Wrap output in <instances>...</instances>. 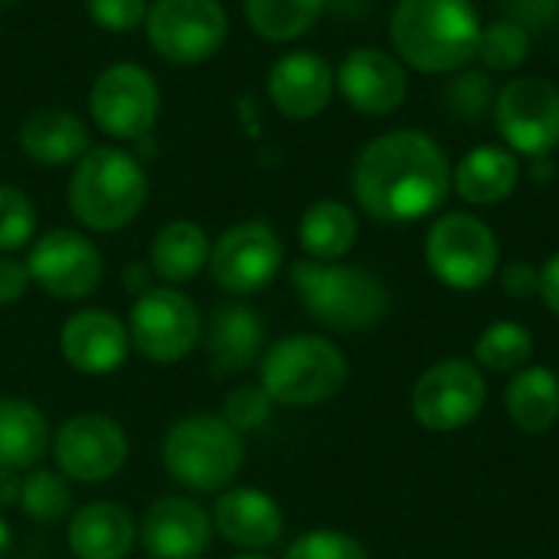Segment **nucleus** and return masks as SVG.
<instances>
[{
	"mask_svg": "<svg viewBox=\"0 0 559 559\" xmlns=\"http://www.w3.org/2000/svg\"><path fill=\"white\" fill-rule=\"evenodd\" d=\"M213 531L246 554H262L282 540L285 518L272 495L259 488H226L213 504Z\"/></svg>",
	"mask_w": 559,
	"mask_h": 559,
	"instance_id": "obj_20",
	"label": "nucleus"
},
{
	"mask_svg": "<svg viewBox=\"0 0 559 559\" xmlns=\"http://www.w3.org/2000/svg\"><path fill=\"white\" fill-rule=\"evenodd\" d=\"M285 246L265 219H246L219 233L210 249V275L229 295H252L275 282Z\"/></svg>",
	"mask_w": 559,
	"mask_h": 559,
	"instance_id": "obj_12",
	"label": "nucleus"
},
{
	"mask_svg": "<svg viewBox=\"0 0 559 559\" xmlns=\"http://www.w3.org/2000/svg\"><path fill=\"white\" fill-rule=\"evenodd\" d=\"M151 193L147 170L124 147H88L69 174V213L92 233H118L131 226Z\"/></svg>",
	"mask_w": 559,
	"mask_h": 559,
	"instance_id": "obj_3",
	"label": "nucleus"
},
{
	"mask_svg": "<svg viewBox=\"0 0 559 559\" xmlns=\"http://www.w3.org/2000/svg\"><path fill=\"white\" fill-rule=\"evenodd\" d=\"M495 124L518 157H550L559 147V85L547 75H511L495 95Z\"/></svg>",
	"mask_w": 559,
	"mask_h": 559,
	"instance_id": "obj_8",
	"label": "nucleus"
},
{
	"mask_svg": "<svg viewBox=\"0 0 559 559\" xmlns=\"http://www.w3.org/2000/svg\"><path fill=\"white\" fill-rule=\"evenodd\" d=\"M121 285H124V292H131L134 298L147 295V292L154 288V272H151V265H147V262H131V265H124Z\"/></svg>",
	"mask_w": 559,
	"mask_h": 559,
	"instance_id": "obj_41",
	"label": "nucleus"
},
{
	"mask_svg": "<svg viewBox=\"0 0 559 559\" xmlns=\"http://www.w3.org/2000/svg\"><path fill=\"white\" fill-rule=\"evenodd\" d=\"M328 0H242L246 23L269 43H292L314 29Z\"/></svg>",
	"mask_w": 559,
	"mask_h": 559,
	"instance_id": "obj_29",
	"label": "nucleus"
},
{
	"mask_svg": "<svg viewBox=\"0 0 559 559\" xmlns=\"http://www.w3.org/2000/svg\"><path fill=\"white\" fill-rule=\"evenodd\" d=\"M56 468L79 485H102L128 462V436L118 419L105 413L69 416L52 436Z\"/></svg>",
	"mask_w": 559,
	"mask_h": 559,
	"instance_id": "obj_14",
	"label": "nucleus"
},
{
	"mask_svg": "<svg viewBox=\"0 0 559 559\" xmlns=\"http://www.w3.org/2000/svg\"><path fill=\"white\" fill-rule=\"evenodd\" d=\"M49 423L23 396H0V468L29 472L49 452Z\"/></svg>",
	"mask_w": 559,
	"mask_h": 559,
	"instance_id": "obj_26",
	"label": "nucleus"
},
{
	"mask_svg": "<svg viewBox=\"0 0 559 559\" xmlns=\"http://www.w3.org/2000/svg\"><path fill=\"white\" fill-rule=\"evenodd\" d=\"M360 233L357 213L341 200H318L301 213L298 223V242L308 259L314 262H341Z\"/></svg>",
	"mask_w": 559,
	"mask_h": 559,
	"instance_id": "obj_28",
	"label": "nucleus"
},
{
	"mask_svg": "<svg viewBox=\"0 0 559 559\" xmlns=\"http://www.w3.org/2000/svg\"><path fill=\"white\" fill-rule=\"evenodd\" d=\"M531 46H534V33L524 23L511 16H498L481 26L475 59L485 66V72H521L524 62L531 59Z\"/></svg>",
	"mask_w": 559,
	"mask_h": 559,
	"instance_id": "obj_30",
	"label": "nucleus"
},
{
	"mask_svg": "<svg viewBox=\"0 0 559 559\" xmlns=\"http://www.w3.org/2000/svg\"><path fill=\"white\" fill-rule=\"evenodd\" d=\"M357 206L380 223L432 216L452 193L445 147L419 128H393L364 144L350 170Z\"/></svg>",
	"mask_w": 559,
	"mask_h": 559,
	"instance_id": "obj_1",
	"label": "nucleus"
},
{
	"mask_svg": "<svg viewBox=\"0 0 559 559\" xmlns=\"http://www.w3.org/2000/svg\"><path fill=\"white\" fill-rule=\"evenodd\" d=\"M88 111L95 128L115 141H138L151 134L160 115V88L154 75L138 62L105 66L88 92Z\"/></svg>",
	"mask_w": 559,
	"mask_h": 559,
	"instance_id": "obj_11",
	"label": "nucleus"
},
{
	"mask_svg": "<svg viewBox=\"0 0 559 559\" xmlns=\"http://www.w3.org/2000/svg\"><path fill=\"white\" fill-rule=\"evenodd\" d=\"M131 347L151 364H177L190 357L203 341V314L174 285H154L147 295L134 298L128 314Z\"/></svg>",
	"mask_w": 559,
	"mask_h": 559,
	"instance_id": "obj_10",
	"label": "nucleus"
},
{
	"mask_svg": "<svg viewBox=\"0 0 559 559\" xmlns=\"http://www.w3.org/2000/svg\"><path fill=\"white\" fill-rule=\"evenodd\" d=\"M495 95H498V88L485 69H459L449 82L445 102H449V111L455 118L475 121L495 108Z\"/></svg>",
	"mask_w": 559,
	"mask_h": 559,
	"instance_id": "obj_34",
	"label": "nucleus"
},
{
	"mask_svg": "<svg viewBox=\"0 0 559 559\" xmlns=\"http://www.w3.org/2000/svg\"><path fill=\"white\" fill-rule=\"evenodd\" d=\"M501 285L511 298H521V301L534 298V295H540V269L534 262L518 259L501 272Z\"/></svg>",
	"mask_w": 559,
	"mask_h": 559,
	"instance_id": "obj_38",
	"label": "nucleus"
},
{
	"mask_svg": "<svg viewBox=\"0 0 559 559\" xmlns=\"http://www.w3.org/2000/svg\"><path fill=\"white\" fill-rule=\"evenodd\" d=\"M481 26L475 0H396L390 13V43L406 69L455 75L475 62Z\"/></svg>",
	"mask_w": 559,
	"mask_h": 559,
	"instance_id": "obj_2",
	"label": "nucleus"
},
{
	"mask_svg": "<svg viewBox=\"0 0 559 559\" xmlns=\"http://www.w3.org/2000/svg\"><path fill=\"white\" fill-rule=\"evenodd\" d=\"M10 544H13V534H10V524H7V518L0 514V559L7 557Z\"/></svg>",
	"mask_w": 559,
	"mask_h": 559,
	"instance_id": "obj_43",
	"label": "nucleus"
},
{
	"mask_svg": "<svg viewBox=\"0 0 559 559\" xmlns=\"http://www.w3.org/2000/svg\"><path fill=\"white\" fill-rule=\"evenodd\" d=\"M488 386L472 360H442L413 386V416L429 432H459L485 409Z\"/></svg>",
	"mask_w": 559,
	"mask_h": 559,
	"instance_id": "obj_15",
	"label": "nucleus"
},
{
	"mask_svg": "<svg viewBox=\"0 0 559 559\" xmlns=\"http://www.w3.org/2000/svg\"><path fill=\"white\" fill-rule=\"evenodd\" d=\"M13 3H16V0H0V10H10Z\"/></svg>",
	"mask_w": 559,
	"mask_h": 559,
	"instance_id": "obj_45",
	"label": "nucleus"
},
{
	"mask_svg": "<svg viewBox=\"0 0 559 559\" xmlns=\"http://www.w3.org/2000/svg\"><path fill=\"white\" fill-rule=\"evenodd\" d=\"M540 298H544V305L559 318V252H554L540 265Z\"/></svg>",
	"mask_w": 559,
	"mask_h": 559,
	"instance_id": "obj_40",
	"label": "nucleus"
},
{
	"mask_svg": "<svg viewBox=\"0 0 559 559\" xmlns=\"http://www.w3.org/2000/svg\"><path fill=\"white\" fill-rule=\"evenodd\" d=\"M20 488H23V472L0 468V511L20 504Z\"/></svg>",
	"mask_w": 559,
	"mask_h": 559,
	"instance_id": "obj_42",
	"label": "nucleus"
},
{
	"mask_svg": "<svg viewBox=\"0 0 559 559\" xmlns=\"http://www.w3.org/2000/svg\"><path fill=\"white\" fill-rule=\"evenodd\" d=\"M203 347L216 373L249 370L265 354V324L249 305L226 301L213 308L210 324H203Z\"/></svg>",
	"mask_w": 559,
	"mask_h": 559,
	"instance_id": "obj_21",
	"label": "nucleus"
},
{
	"mask_svg": "<svg viewBox=\"0 0 559 559\" xmlns=\"http://www.w3.org/2000/svg\"><path fill=\"white\" fill-rule=\"evenodd\" d=\"M151 49L174 66L213 59L229 36V13L219 0H154L144 20Z\"/></svg>",
	"mask_w": 559,
	"mask_h": 559,
	"instance_id": "obj_9",
	"label": "nucleus"
},
{
	"mask_svg": "<svg viewBox=\"0 0 559 559\" xmlns=\"http://www.w3.org/2000/svg\"><path fill=\"white\" fill-rule=\"evenodd\" d=\"M524 164L504 144H478L452 164V190L468 206H495L504 203L521 183Z\"/></svg>",
	"mask_w": 559,
	"mask_h": 559,
	"instance_id": "obj_22",
	"label": "nucleus"
},
{
	"mask_svg": "<svg viewBox=\"0 0 559 559\" xmlns=\"http://www.w3.org/2000/svg\"><path fill=\"white\" fill-rule=\"evenodd\" d=\"M236 559H272V557H265V554H242V557H236Z\"/></svg>",
	"mask_w": 559,
	"mask_h": 559,
	"instance_id": "obj_44",
	"label": "nucleus"
},
{
	"mask_svg": "<svg viewBox=\"0 0 559 559\" xmlns=\"http://www.w3.org/2000/svg\"><path fill=\"white\" fill-rule=\"evenodd\" d=\"M59 350L66 364L85 377H105L128 360L131 337L128 324L102 308H82L66 318L59 334Z\"/></svg>",
	"mask_w": 559,
	"mask_h": 559,
	"instance_id": "obj_19",
	"label": "nucleus"
},
{
	"mask_svg": "<svg viewBox=\"0 0 559 559\" xmlns=\"http://www.w3.org/2000/svg\"><path fill=\"white\" fill-rule=\"evenodd\" d=\"M29 285L33 282H29L26 262H20L13 255H0V305H16Z\"/></svg>",
	"mask_w": 559,
	"mask_h": 559,
	"instance_id": "obj_39",
	"label": "nucleus"
},
{
	"mask_svg": "<svg viewBox=\"0 0 559 559\" xmlns=\"http://www.w3.org/2000/svg\"><path fill=\"white\" fill-rule=\"evenodd\" d=\"M138 540V524L115 501H92L69 518L66 544L75 559H124Z\"/></svg>",
	"mask_w": 559,
	"mask_h": 559,
	"instance_id": "obj_23",
	"label": "nucleus"
},
{
	"mask_svg": "<svg viewBox=\"0 0 559 559\" xmlns=\"http://www.w3.org/2000/svg\"><path fill=\"white\" fill-rule=\"evenodd\" d=\"M33 233H36L33 200L16 187L0 183V255L20 252L23 246H29Z\"/></svg>",
	"mask_w": 559,
	"mask_h": 559,
	"instance_id": "obj_33",
	"label": "nucleus"
},
{
	"mask_svg": "<svg viewBox=\"0 0 559 559\" xmlns=\"http://www.w3.org/2000/svg\"><path fill=\"white\" fill-rule=\"evenodd\" d=\"M164 472L174 485L193 495H219L233 488L236 475L242 472L246 449L242 436L226 426L223 416L213 413H190L180 416L160 445Z\"/></svg>",
	"mask_w": 559,
	"mask_h": 559,
	"instance_id": "obj_5",
	"label": "nucleus"
},
{
	"mask_svg": "<svg viewBox=\"0 0 559 559\" xmlns=\"http://www.w3.org/2000/svg\"><path fill=\"white\" fill-rule=\"evenodd\" d=\"M534 357V334L518 321H495L475 341V360L491 373H518Z\"/></svg>",
	"mask_w": 559,
	"mask_h": 559,
	"instance_id": "obj_31",
	"label": "nucleus"
},
{
	"mask_svg": "<svg viewBox=\"0 0 559 559\" xmlns=\"http://www.w3.org/2000/svg\"><path fill=\"white\" fill-rule=\"evenodd\" d=\"M347 383V357L318 334H292L265 347L259 360V386L278 406L308 409L334 400Z\"/></svg>",
	"mask_w": 559,
	"mask_h": 559,
	"instance_id": "obj_6",
	"label": "nucleus"
},
{
	"mask_svg": "<svg viewBox=\"0 0 559 559\" xmlns=\"http://www.w3.org/2000/svg\"><path fill=\"white\" fill-rule=\"evenodd\" d=\"M265 88H269V102L285 118L308 121L318 118L337 92L334 66L311 49H292L272 62Z\"/></svg>",
	"mask_w": 559,
	"mask_h": 559,
	"instance_id": "obj_18",
	"label": "nucleus"
},
{
	"mask_svg": "<svg viewBox=\"0 0 559 559\" xmlns=\"http://www.w3.org/2000/svg\"><path fill=\"white\" fill-rule=\"evenodd\" d=\"M272 396L259 386V383H246V386H236L233 393H226L223 400V419L229 429H236L239 436L246 432H255L269 423L272 416Z\"/></svg>",
	"mask_w": 559,
	"mask_h": 559,
	"instance_id": "obj_36",
	"label": "nucleus"
},
{
	"mask_svg": "<svg viewBox=\"0 0 559 559\" xmlns=\"http://www.w3.org/2000/svg\"><path fill=\"white\" fill-rule=\"evenodd\" d=\"M423 252L429 272L455 292H475L488 285L501 265V246L495 229L465 210L442 213L429 226Z\"/></svg>",
	"mask_w": 559,
	"mask_h": 559,
	"instance_id": "obj_7",
	"label": "nucleus"
},
{
	"mask_svg": "<svg viewBox=\"0 0 559 559\" xmlns=\"http://www.w3.org/2000/svg\"><path fill=\"white\" fill-rule=\"evenodd\" d=\"M511 423L527 436H544L559 419V377L550 367H524L504 390Z\"/></svg>",
	"mask_w": 559,
	"mask_h": 559,
	"instance_id": "obj_27",
	"label": "nucleus"
},
{
	"mask_svg": "<svg viewBox=\"0 0 559 559\" xmlns=\"http://www.w3.org/2000/svg\"><path fill=\"white\" fill-rule=\"evenodd\" d=\"M16 141H20V151L43 167L75 164L92 147L85 121L69 108H39L26 115Z\"/></svg>",
	"mask_w": 559,
	"mask_h": 559,
	"instance_id": "obj_24",
	"label": "nucleus"
},
{
	"mask_svg": "<svg viewBox=\"0 0 559 559\" xmlns=\"http://www.w3.org/2000/svg\"><path fill=\"white\" fill-rule=\"evenodd\" d=\"M210 249L213 242L203 226H197L193 219H174L151 239L147 265L154 278L167 285H183L210 265Z\"/></svg>",
	"mask_w": 559,
	"mask_h": 559,
	"instance_id": "obj_25",
	"label": "nucleus"
},
{
	"mask_svg": "<svg viewBox=\"0 0 559 559\" xmlns=\"http://www.w3.org/2000/svg\"><path fill=\"white\" fill-rule=\"evenodd\" d=\"M147 559H200L213 540V518L193 498H157L138 531Z\"/></svg>",
	"mask_w": 559,
	"mask_h": 559,
	"instance_id": "obj_17",
	"label": "nucleus"
},
{
	"mask_svg": "<svg viewBox=\"0 0 559 559\" xmlns=\"http://www.w3.org/2000/svg\"><path fill=\"white\" fill-rule=\"evenodd\" d=\"M23 518L36 521V524H52L62 521L72 511V488L69 478L62 472H49V468H29L23 475V488H20V504Z\"/></svg>",
	"mask_w": 559,
	"mask_h": 559,
	"instance_id": "obj_32",
	"label": "nucleus"
},
{
	"mask_svg": "<svg viewBox=\"0 0 559 559\" xmlns=\"http://www.w3.org/2000/svg\"><path fill=\"white\" fill-rule=\"evenodd\" d=\"M285 559H370V554L357 537L321 527L295 537L285 550Z\"/></svg>",
	"mask_w": 559,
	"mask_h": 559,
	"instance_id": "obj_35",
	"label": "nucleus"
},
{
	"mask_svg": "<svg viewBox=\"0 0 559 559\" xmlns=\"http://www.w3.org/2000/svg\"><path fill=\"white\" fill-rule=\"evenodd\" d=\"M288 275L305 314L331 331H367L390 311L386 285L364 265L298 259Z\"/></svg>",
	"mask_w": 559,
	"mask_h": 559,
	"instance_id": "obj_4",
	"label": "nucleus"
},
{
	"mask_svg": "<svg viewBox=\"0 0 559 559\" xmlns=\"http://www.w3.org/2000/svg\"><path fill=\"white\" fill-rule=\"evenodd\" d=\"M29 282L56 301L88 298L105 275L98 246L79 229H49L43 233L26 255Z\"/></svg>",
	"mask_w": 559,
	"mask_h": 559,
	"instance_id": "obj_13",
	"label": "nucleus"
},
{
	"mask_svg": "<svg viewBox=\"0 0 559 559\" xmlns=\"http://www.w3.org/2000/svg\"><path fill=\"white\" fill-rule=\"evenodd\" d=\"M409 69L396 59V52L377 46L350 49L334 69V82L341 98L370 118H383L403 108L409 95Z\"/></svg>",
	"mask_w": 559,
	"mask_h": 559,
	"instance_id": "obj_16",
	"label": "nucleus"
},
{
	"mask_svg": "<svg viewBox=\"0 0 559 559\" xmlns=\"http://www.w3.org/2000/svg\"><path fill=\"white\" fill-rule=\"evenodd\" d=\"M147 10V0H85L88 20L105 33H134L138 26H144Z\"/></svg>",
	"mask_w": 559,
	"mask_h": 559,
	"instance_id": "obj_37",
	"label": "nucleus"
}]
</instances>
